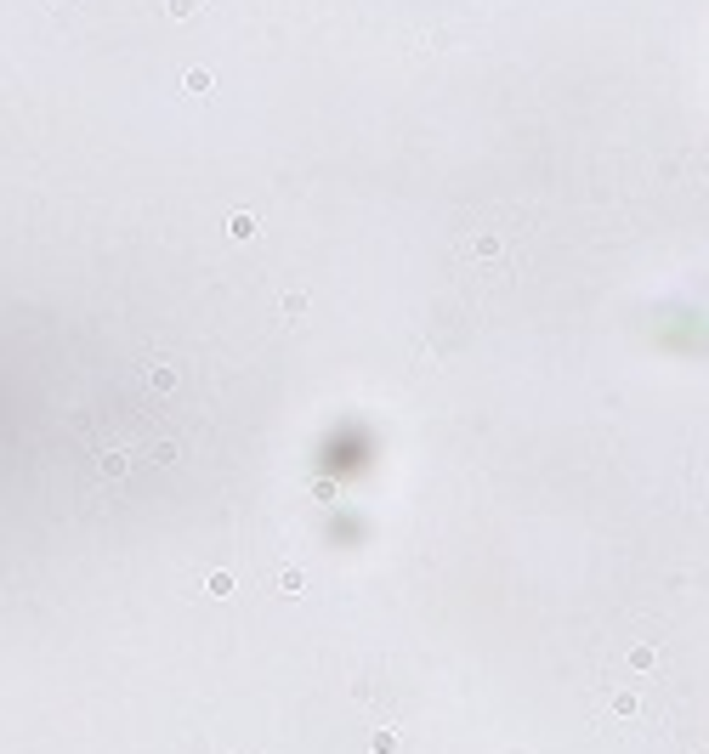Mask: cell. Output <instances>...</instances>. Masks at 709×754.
<instances>
[{
	"mask_svg": "<svg viewBox=\"0 0 709 754\" xmlns=\"http://www.w3.org/2000/svg\"><path fill=\"white\" fill-rule=\"evenodd\" d=\"M171 12H176V17H188V12H193V0H171Z\"/></svg>",
	"mask_w": 709,
	"mask_h": 754,
	"instance_id": "obj_1",
	"label": "cell"
}]
</instances>
